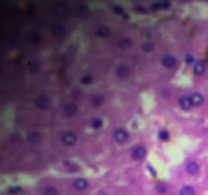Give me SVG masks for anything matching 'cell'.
<instances>
[{"label": "cell", "instance_id": "obj_1", "mask_svg": "<svg viewBox=\"0 0 208 195\" xmlns=\"http://www.w3.org/2000/svg\"><path fill=\"white\" fill-rule=\"evenodd\" d=\"M111 139H113V142L115 144H119V146H124L130 142V139H131V133L123 128V126H117V128H113V131H111Z\"/></svg>", "mask_w": 208, "mask_h": 195}, {"label": "cell", "instance_id": "obj_2", "mask_svg": "<svg viewBox=\"0 0 208 195\" xmlns=\"http://www.w3.org/2000/svg\"><path fill=\"white\" fill-rule=\"evenodd\" d=\"M148 157V146L146 144H135L130 148V160L131 162H143Z\"/></svg>", "mask_w": 208, "mask_h": 195}, {"label": "cell", "instance_id": "obj_3", "mask_svg": "<svg viewBox=\"0 0 208 195\" xmlns=\"http://www.w3.org/2000/svg\"><path fill=\"white\" fill-rule=\"evenodd\" d=\"M113 75H115L117 80L124 82V80H128V78H131V75H133V68H131L130 64H126V62H121V64H117V66H115Z\"/></svg>", "mask_w": 208, "mask_h": 195}, {"label": "cell", "instance_id": "obj_4", "mask_svg": "<svg viewBox=\"0 0 208 195\" xmlns=\"http://www.w3.org/2000/svg\"><path fill=\"white\" fill-rule=\"evenodd\" d=\"M59 140H60V144L66 146V148H73V146L79 144V135L73 130H64L62 133L59 135Z\"/></svg>", "mask_w": 208, "mask_h": 195}, {"label": "cell", "instance_id": "obj_5", "mask_svg": "<svg viewBox=\"0 0 208 195\" xmlns=\"http://www.w3.org/2000/svg\"><path fill=\"white\" fill-rule=\"evenodd\" d=\"M159 64H161L164 69H170V71H177V69H179V66H181V60L177 59L175 55H172V53H166V55H163V57H161Z\"/></svg>", "mask_w": 208, "mask_h": 195}, {"label": "cell", "instance_id": "obj_6", "mask_svg": "<svg viewBox=\"0 0 208 195\" xmlns=\"http://www.w3.org/2000/svg\"><path fill=\"white\" fill-rule=\"evenodd\" d=\"M33 106L39 111H48L51 108V98H49L48 93H39V95H35V98H33Z\"/></svg>", "mask_w": 208, "mask_h": 195}, {"label": "cell", "instance_id": "obj_7", "mask_svg": "<svg viewBox=\"0 0 208 195\" xmlns=\"http://www.w3.org/2000/svg\"><path fill=\"white\" fill-rule=\"evenodd\" d=\"M89 186H91V182H89L86 177H73V180H71V188H73L75 192H79V193L88 192Z\"/></svg>", "mask_w": 208, "mask_h": 195}, {"label": "cell", "instance_id": "obj_8", "mask_svg": "<svg viewBox=\"0 0 208 195\" xmlns=\"http://www.w3.org/2000/svg\"><path fill=\"white\" fill-rule=\"evenodd\" d=\"M79 111H81V108H79V102H75V100H69V102H66L62 106V115L68 118L77 117Z\"/></svg>", "mask_w": 208, "mask_h": 195}, {"label": "cell", "instance_id": "obj_9", "mask_svg": "<svg viewBox=\"0 0 208 195\" xmlns=\"http://www.w3.org/2000/svg\"><path fill=\"white\" fill-rule=\"evenodd\" d=\"M93 35H95V39H99V40H108L111 37V27L108 24H97L95 29H93Z\"/></svg>", "mask_w": 208, "mask_h": 195}, {"label": "cell", "instance_id": "obj_10", "mask_svg": "<svg viewBox=\"0 0 208 195\" xmlns=\"http://www.w3.org/2000/svg\"><path fill=\"white\" fill-rule=\"evenodd\" d=\"M26 140H27L31 146H39L42 140H44V131H42V130H29L27 135H26Z\"/></svg>", "mask_w": 208, "mask_h": 195}, {"label": "cell", "instance_id": "obj_11", "mask_svg": "<svg viewBox=\"0 0 208 195\" xmlns=\"http://www.w3.org/2000/svg\"><path fill=\"white\" fill-rule=\"evenodd\" d=\"M177 108H179L181 111H185V113H188V111H192V110H195L188 95H181V97L177 98Z\"/></svg>", "mask_w": 208, "mask_h": 195}, {"label": "cell", "instance_id": "obj_12", "mask_svg": "<svg viewBox=\"0 0 208 195\" xmlns=\"http://www.w3.org/2000/svg\"><path fill=\"white\" fill-rule=\"evenodd\" d=\"M185 172H186V175H190V177H197L201 173V164H199L197 160H188L186 166H185Z\"/></svg>", "mask_w": 208, "mask_h": 195}, {"label": "cell", "instance_id": "obj_13", "mask_svg": "<svg viewBox=\"0 0 208 195\" xmlns=\"http://www.w3.org/2000/svg\"><path fill=\"white\" fill-rule=\"evenodd\" d=\"M104 102H106V97H104L102 93H91V95H89V106H91L93 110L102 108Z\"/></svg>", "mask_w": 208, "mask_h": 195}, {"label": "cell", "instance_id": "obj_14", "mask_svg": "<svg viewBox=\"0 0 208 195\" xmlns=\"http://www.w3.org/2000/svg\"><path fill=\"white\" fill-rule=\"evenodd\" d=\"M206 69H208V66H206V62L205 60H197L195 62V66L192 68V75L195 78H199V77H205V73H206Z\"/></svg>", "mask_w": 208, "mask_h": 195}, {"label": "cell", "instance_id": "obj_15", "mask_svg": "<svg viewBox=\"0 0 208 195\" xmlns=\"http://www.w3.org/2000/svg\"><path fill=\"white\" fill-rule=\"evenodd\" d=\"M188 97L192 100V104H193V108H201V106H205V95L201 93V91H190L188 93Z\"/></svg>", "mask_w": 208, "mask_h": 195}, {"label": "cell", "instance_id": "obj_16", "mask_svg": "<svg viewBox=\"0 0 208 195\" xmlns=\"http://www.w3.org/2000/svg\"><path fill=\"white\" fill-rule=\"evenodd\" d=\"M172 7V2L163 0V2H152L150 4V11H168Z\"/></svg>", "mask_w": 208, "mask_h": 195}, {"label": "cell", "instance_id": "obj_17", "mask_svg": "<svg viewBox=\"0 0 208 195\" xmlns=\"http://www.w3.org/2000/svg\"><path fill=\"white\" fill-rule=\"evenodd\" d=\"M49 33H51V37H55V39H62L64 35H66V29H64L62 24H51Z\"/></svg>", "mask_w": 208, "mask_h": 195}, {"label": "cell", "instance_id": "obj_18", "mask_svg": "<svg viewBox=\"0 0 208 195\" xmlns=\"http://www.w3.org/2000/svg\"><path fill=\"white\" fill-rule=\"evenodd\" d=\"M40 195H62V192H60V188H59V186L49 184V186H44V188H42Z\"/></svg>", "mask_w": 208, "mask_h": 195}, {"label": "cell", "instance_id": "obj_19", "mask_svg": "<svg viewBox=\"0 0 208 195\" xmlns=\"http://www.w3.org/2000/svg\"><path fill=\"white\" fill-rule=\"evenodd\" d=\"M89 128H91V130H95V131L102 130V128H104V118L102 117H93L91 120H89Z\"/></svg>", "mask_w": 208, "mask_h": 195}, {"label": "cell", "instance_id": "obj_20", "mask_svg": "<svg viewBox=\"0 0 208 195\" xmlns=\"http://www.w3.org/2000/svg\"><path fill=\"white\" fill-rule=\"evenodd\" d=\"M141 51H143V53H148V55L153 53V51H155V44H153L152 40H144V42L141 44Z\"/></svg>", "mask_w": 208, "mask_h": 195}, {"label": "cell", "instance_id": "obj_21", "mask_svg": "<svg viewBox=\"0 0 208 195\" xmlns=\"http://www.w3.org/2000/svg\"><path fill=\"white\" fill-rule=\"evenodd\" d=\"M62 166L68 170V172H79V170H81V168H79V164H77L75 160H69V159L62 160Z\"/></svg>", "mask_w": 208, "mask_h": 195}, {"label": "cell", "instance_id": "obj_22", "mask_svg": "<svg viewBox=\"0 0 208 195\" xmlns=\"http://www.w3.org/2000/svg\"><path fill=\"white\" fill-rule=\"evenodd\" d=\"M157 137H159L161 142H170V139H172V135H170V131H168L166 128H161V130L157 131Z\"/></svg>", "mask_w": 208, "mask_h": 195}, {"label": "cell", "instance_id": "obj_23", "mask_svg": "<svg viewBox=\"0 0 208 195\" xmlns=\"http://www.w3.org/2000/svg\"><path fill=\"white\" fill-rule=\"evenodd\" d=\"M179 195H197V192H195V188H193V186L185 184V186H181V188H179Z\"/></svg>", "mask_w": 208, "mask_h": 195}, {"label": "cell", "instance_id": "obj_24", "mask_svg": "<svg viewBox=\"0 0 208 195\" xmlns=\"http://www.w3.org/2000/svg\"><path fill=\"white\" fill-rule=\"evenodd\" d=\"M131 46H133V40L128 39V37H123V39L119 40V48L121 49H130Z\"/></svg>", "mask_w": 208, "mask_h": 195}, {"label": "cell", "instance_id": "obj_25", "mask_svg": "<svg viewBox=\"0 0 208 195\" xmlns=\"http://www.w3.org/2000/svg\"><path fill=\"white\" fill-rule=\"evenodd\" d=\"M155 190L159 192L161 195L168 193V184L164 182V180H157V184H155Z\"/></svg>", "mask_w": 208, "mask_h": 195}, {"label": "cell", "instance_id": "obj_26", "mask_svg": "<svg viewBox=\"0 0 208 195\" xmlns=\"http://www.w3.org/2000/svg\"><path fill=\"white\" fill-rule=\"evenodd\" d=\"M95 80H93V75H89V73H84L82 77H81V84L82 86H91Z\"/></svg>", "mask_w": 208, "mask_h": 195}, {"label": "cell", "instance_id": "obj_27", "mask_svg": "<svg viewBox=\"0 0 208 195\" xmlns=\"http://www.w3.org/2000/svg\"><path fill=\"white\" fill-rule=\"evenodd\" d=\"M195 62H197V59H195L193 55H190V53H186V55H185V64H186L188 68H190V66L193 68V66H195Z\"/></svg>", "mask_w": 208, "mask_h": 195}, {"label": "cell", "instance_id": "obj_28", "mask_svg": "<svg viewBox=\"0 0 208 195\" xmlns=\"http://www.w3.org/2000/svg\"><path fill=\"white\" fill-rule=\"evenodd\" d=\"M77 11H79V15H81V17H88V15H89V9H88L86 6H82V4H81V6H77Z\"/></svg>", "mask_w": 208, "mask_h": 195}, {"label": "cell", "instance_id": "obj_29", "mask_svg": "<svg viewBox=\"0 0 208 195\" xmlns=\"http://www.w3.org/2000/svg\"><path fill=\"white\" fill-rule=\"evenodd\" d=\"M6 193H9V195H13V193H22V188H20V186H9V188L6 190Z\"/></svg>", "mask_w": 208, "mask_h": 195}, {"label": "cell", "instance_id": "obj_30", "mask_svg": "<svg viewBox=\"0 0 208 195\" xmlns=\"http://www.w3.org/2000/svg\"><path fill=\"white\" fill-rule=\"evenodd\" d=\"M81 95H82V93H81V89H71V100H75V102H77V100L81 98Z\"/></svg>", "mask_w": 208, "mask_h": 195}, {"label": "cell", "instance_id": "obj_31", "mask_svg": "<svg viewBox=\"0 0 208 195\" xmlns=\"http://www.w3.org/2000/svg\"><path fill=\"white\" fill-rule=\"evenodd\" d=\"M113 13H115V15H121V17H126V15H124V9H123L121 6H115V7H113Z\"/></svg>", "mask_w": 208, "mask_h": 195}]
</instances>
